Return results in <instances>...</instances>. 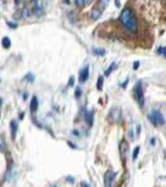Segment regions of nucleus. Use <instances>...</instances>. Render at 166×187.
<instances>
[{"mask_svg":"<svg viewBox=\"0 0 166 187\" xmlns=\"http://www.w3.org/2000/svg\"><path fill=\"white\" fill-rule=\"evenodd\" d=\"M120 21L128 31L134 33L137 29V23L132 11L129 8L122 9L120 15Z\"/></svg>","mask_w":166,"mask_h":187,"instance_id":"f257e3e1","label":"nucleus"},{"mask_svg":"<svg viewBox=\"0 0 166 187\" xmlns=\"http://www.w3.org/2000/svg\"><path fill=\"white\" fill-rule=\"evenodd\" d=\"M132 96L141 108H143L145 104V96L143 87V84L141 81L137 82L132 89Z\"/></svg>","mask_w":166,"mask_h":187,"instance_id":"f03ea898","label":"nucleus"},{"mask_svg":"<svg viewBox=\"0 0 166 187\" xmlns=\"http://www.w3.org/2000/svg\"><path fill=\"white\" fill-rule=\"evenodd\" d=\"M149 121L154 127L162 126L165 124V119L162 112L158 110H153L147 116Z\"/></svg>","mask_w":166,"mask_h":187,"instance_id":"7ed1b4c3","label":"nucleus"},{"mask_svg":"<svg viewBox=\"0 0 166 187\" xmlns=\"http://www.w3.org/2000/svg\"><path fill=\"white\" fill-rule=\"evenodd\" d=\"M122 119V110L119 107L112 108L107 116V119L110 124H118Z\"/></svg>","mask_w":166,"mask_h":187,"instance_id":"20e7f679","label":"nucleus"},{"mask_svg":"<svg viewBox=\"0 0 166 187\" xmlns=\"http://www.w3.org/2000/svg\"><path fill=\"white\" fill-rule=\"evenodd\" d=\"M119 154H120V157H121V159L122 162V164L125 165L127 162V156L129 151V143L125 138H123L121 141L119 146Z\"/></svg>","mask_w":166,"mask_h":187,"instance_id":"39448f33","label":"nucleus"},{"mask_svg":"<svg viewBox=\"0 0 166 187\" xmlns=\"http://www.w3.org/2000/svg\"><path fill=\"white\" fill-rule=\"evenodd\" d=\"M117 177V173L113 172L111 170L106 171L104 175V184L106 187H111L112 186L113 182Z\"/></svg>","mask_w":166,"mask_h":187,"instance_id":"423d86ee","label":"nucleus"},{"mask_svg":"<svg viewBox=\"0 0 166 187\" xmlns=\"http://www.w3.org/2000/svg\"><path fill=\"white\" fill-rule=\"evenodd\" d=\"M89 77V67L88 65L85 66L80 70L79 73L78 80L81 84L85 83Z\"/></svg>","mask_w":166,"mask_h":187,"instance_id":"0eeeda50","label":"nucleus"},{"mask_svg":"<svg viewBox=\"0 0 166 187\" xmlns=\"http://www.w3.org/2000/svg\"><path fill=\"white\" fill-rule=\"evenodd\" d=\"M94 111H85L84 113V119L86 124L91 127L94 122Z\"/></svg>","mask_w":166,"mask_h":187,"instance_id":"6e6552de","label":"nucleus"},{"mask_svg":"<svg viewBox=\"0 0 166 187\" xmlns=\"http://www.w3.org/2000/svg\"><path fill=\"white\" fill-rule=\"evenodd\" d=\"M11 137L13 140H14L16 137V133L18 129V124L16 120H11L9 123Z\"/></svg>","mask_w":166,"mask_h":187,"instance_id":"1a4fd4ad","label":"nucleus"},{"mask_svg":"<svg viewBox=\"0 0 166 187\" xmlns=\"http://www.w3.org/2000/svg\"><path fill=\"white\" fill-rule=\"evenodd\" d=\"M39 107V101L36 96H33L31 100L29 109L32 113H35L38 111Z\"/></svg>","mask_w":166,"mask_h":187,"instance_id":"9d476101","label":"nucleus"},{"mask_svg":"<svg viewBox=\"0 0 166 187\" xmlns=\"http://www.w3.org/2000/svg\"><path fill=\"white\" fill-rule=\"evenodd\" d=\"M102 13L101 10L98 8H93L91 12V18L94 21H96L98 19H99Z\"/></svg>","mask_w":166,"mask_h":187,"instance_id":"9b49d317","label":"nucleus"},{"mask_svg":"<svg viewBox=\"0 0 166 187\" xmlns=\"http://www.w3.org/2000/svg\"><path fill=\"white\" fill-rule=\"evenodd\" d=\"M92 53L95 56L104 57L106 54V51L104 49H102V48H94L92 50Z\"/></svg>","mask_w":166,"mask_h":187,"instance_id":"f8f14e48","label":"nucleus"},{"mask_svg":"<svg viewBox=\"0 0 166 187\" xmlns=\"http://www.w3.org/2000/svg\"><path fill=\"white\" fill-rule=\"evenodd\" d=\"M103 86H104V77L102 75H99L97 80L96 88L98 91H101L102 90Z\"/></svg>","mask_w":166,"mask_h":187,"instance_id":"ddd939ff","label":"nucleus"},{"mask_svg":"<svg viewBox=\"0 0 166 187\" xmlns=\"http://www.w3.org/2000/svg\"><path fill=\"white\" fill-rule=\"evenodd\" d=\"M1 44L4 49H9L11 47V40L8 37H4L3 38L1 41Z\"/></svg>","mask_w":166,"mask_h":187,"instance_id":"4468645a","label":"nucleus"},{"mask_svg":"<svg viewBox=\"0 0 166 187\" xmlns=\"http://www.w3.org/2000/svg\"><path fill=\"white\" fill-rule=\"evenodd\" d=\"M115 67H116V62H112L109 65V66L107 67V69L104 71V75H105V76L106 77H109L111 75V74L112 72V71L114 70Z\"/></svg>","mask_w":166,"mask_h":187,"instance_id":"2eb2a0df","label":"nucleus"},{"mask_svg":"<svg viewBox=\"0 0 166 187\" xmlns=\"http://www.w3.org/2000/svg\"><path fill=\"white\" fill-rule=\"evenodd\" d=\"M24 81H26L28 82H33L34 81L35 77L33 73L29 72L24 75Z\"/></svg>","mask_w":166,"mask_h":187,"instance_id":"dca6fc26","label":"nucleus"},{"mask_svg":"<svg viewBox=\"0 0 166 187\" xmlns=\"http://www.w3.org/2000/svg\"><path fill=\"white\" fill-rule=\"evenodd\" d=\"M140 147L139 146H137L134 148V150H133V153H132V159L134 161H135L138 156H139V152H140Z\"/></svg>","mask_w":166,"mask_h":187,"instance_id":"f3484780","label":"nucleus"},{"mask_svg":"<svg viewBox=\"0 0 166 187\" xmlns=\"http://www.w3.org/2000/svg\"><path fill=\"white\" fill-rule=\"evenodd\" d=\"M83 94V91L81 88L79 86L76 87L75 91V96L76 99H80Z\"/></svg>","mask_w":166,"mask_h":187,"instance_id":"a211bd4d","label":"nucleus"},{"mask_svg":"<svg viewBox=\"0 0 166 187\" xmlns=\"http://www.w3.org/2000/svg\"><path fill=\"white\" fill-rule=\"evenodd\" d=\"M110 0H99V4L101 8L104 9L109 4Z\"/></svg>","mask_w":166,"mask_h":187,"instance_id":"6ab92c4d","label":"nucleus"},{"mask_svg":"<svg viewBox=\"0 0 166 187\" xmlns=\"http://www.w3.org/2000/svg\"><path fill=\"white\" fill-rule=\"evenodd\" d=\"M158 53L159 55L163 56L165 58H166V47H159L158 49Z\"/></svg>","mask_w":166,"mask_h":187,"instance_id":"aec40b11","label":"nucleus"},{"mask_svg":"<svg viewBox=\"0 0 166 187\" xmlns=\"http://www.w3.org/2000/svg\"><path fill=\"white\" fill-rule=\"evenodd\" d=\"M5 148V143L3 137L0 136V152H3Z\"/></svg>","mask_w":166,"mask_h":187,"instance_id":"412c9836","label":"nucleus"},{"mask_svg":"<svg viewBox=\"0 0 166 187\" xmlns=\"http://www.w3.org/2000/svg\"><path fill=\"white\" fill-rule=\"evenodd\" d=\"M75 79L74 76H71L69 79L68 81V86L70 87H73L75 85Z\"/></svg>","mask_w":166,"mask_h":187,"instance_id":"4be33fe9","label":"nucleus"},{"mask_svg":"<svg viewBox=\"0 0 166 187\" xmlns=\"http://www.w3.org/2000/svg\"><path fill=\"white\" fill-rule=\"evenodd\" d=\"M66 182H68L69 184H73L75 183V178L73 177H72V176H70V175L68 176L66 178Z\"/></svg>","mask_w":166,"mask_h":187,"instance_id":"5701e85b","label":"nucleus"},{"mask_svg":"<svg viewBox=\"0 0 166 187\" xmlns=\"http://www.w3.org/2000/svg\"><path fill=\"white\" fill-rule=\"evenodd\" d=\"M75 4L78 7H83L85 5L84 0H75Z\"/></svg>","mask_w":166,"mask_h":187,"instance_id":"b1692460","label":"nucleus"},{"mask_svg":"<svg viewBox=\"0 0 166 187\" xmlns=\"http://www.w3.org/2000/svg\"><path fill=\"white\" fill-rule=\"evenodd\" d=\"M129 83V79H126L121 84V86L123 88V89H126L127 86V84Z\"/></svg>","mask_w":166,"mask_h":187,"instance_id":"393cba45","label":"nucleus"},{"mask_svg":"<svg viewBox=\"0 0 166 187\" xmlns=\"http://www.w3.org/2000/svg\"><path fill=\"white\" fill-rule=\"evenodd\" d=\"M139 66H140V62H139V61H135V62H134L133 69L134 70H137L138 68L139 67Z\"/></svg>","mask_w":166,"mask_h":187,"instance_id":"a878e982","label":"nucleus"},{"mask_svg":"<svg viewBox=\"0 0 166 187\" xmlns=\"http://www.w3.org/2000/svg\"><path fill=\"white\" fill-rule=\"evenodd\" d=\"M8 24H9V26L11 27V28H16V26H17L16 24H14V23H11V22H9V23H8Z\"/></svg>","mask_w":166,"mask_h":187,"instance_id":"bb28decb","label":"nucleus"},{"mask_svg":"<svg viewBox=\"0 0 166 187\" xmlns=\"http://www.w3.org/2000/svg\"><path fill=\"white\" fill-rule=\"evenodd\" d=\"M68 143L69 144V146L71 147L72 148H73V149L76 148V146L75 144H73L72 142H68Z\"/></svg>","mask_w":166,"mask_h":187,"instance_id":"cd10ccee","label":"nucleus"},{"mask_svg":"<svg viewBox=\"0 0 166 187\" xmlns=\"http://www.w3.org/2000/svg\"><path fill=\"white\" fill-rule=\"evenodd\" d=\"M128 135L131 138H134V132L132 130H130L128 133Z\"/></svg>","mask_w":166,"mask_h":187,"instance_id":"c85d7f7f","label":"nucleus"},{"mask_svg":"<svg viewBox=\"0 0 166 187\" xmlns=\"http://www.w3.org/2000/svg\"><path fill=\"white\" fill-rule=\"evenodd\" d=\"M81 187H90L91 185H90L89 184H87V183L83 182H81Z\"/></svg>","mask_w":166,"mask_h":187,"instance_id":"c756f323","label":"nucleus"},{"mask_svg":"<svg viewBox=\"0 0 166 187\" xmlns=\"http://www.w3.org/2000/svg\"><path fill=\"white\" fill-rule=\"evenodd\" d=\"M115 4L117 7H119L120 6V2L119 0H115Z\"/></svg>","mask_w":166,"mask_h":187,"instance_id":"7c9ffc66","label":"nucleus"},{"mask_svg":"<svg viewBox=\"0 0 166 187\" xmlns=\"http://www.w3.org/2000/svg\"><path fill=\"white\" fill-rule=\"evenodd\" d=\"M155 142H156V140H155V139H154V138H152V139H151L150 142H151V144H152L153 145H154V144H155Z\"/></svg>","mask_w":166,"mask_h":187,"instance_id":"2f4dec72","label":"nucleus"},{"mask_svg":"<svg viewBox=\"0 0 166 187\" xmlns=\"http://www.w3.org/2000/svg\"><path fill=\"white\" fill-rule=\"evenodd\" d=\"M14 3L16 5H18V4H19L21 3V2L22 1V0H14Z\"/></svg>","mask_w":166,"mask_h":187,"instance_id":"473e14b6","label":"nucleus"},{"mask_svg":"<svg viewBox=\"0 0 166 187\" xmlns=\"http://www.w3.org/2000/svg\"><path fill=\"white\" fill-rule=\"evenodd\" d=\"M91 1V0H84V4L86 5V4H88L89 3H90Z\"/></svg>","mask_w":166,"mask_h":187,"instance_id":"72a5a7b5","label":"nucleus"},{"mask_svg":"<svg viewBox=\"0 0 166 187\" xmlns=\"http://www.w3.org/2000/svg\"><path fill=\"white\" fill-rule=\"evenodd\" d=\"M73 133H74V134H75V135H79V132L77 130H75L73 132Z\"/></svg>","mask_w":166,"mask_h":187,"instance_id":"f704fd0d","label":"nucleus"},{"mask_svg":"<svg viewBox=\"0 0 166 187\" xmlns=\"http://www.w3.org/2000/svg\"><path fill=\"white\" fill-rule=\"evenodd\" d=\"M64 1H65L66 4H70V0H64Z\"/></svg>","mask_w":166,"mask_h":187,"instance_id":"c9c22d12","label":"nucleus"}]
</instances>
